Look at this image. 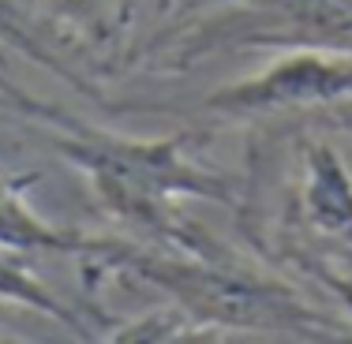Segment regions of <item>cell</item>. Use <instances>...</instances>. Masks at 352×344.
<instances>
[{"mask_svg":"<svg viewBox=\"0 0 352 344\" xmlns=\"http://www.w3.org/2000/svg\"><path fill=\"white\" fill-rule=\"evenodd\" d=\"M64 154L90 180L98 203L142 232L195 251V229L180 214L184 195L225 198L210 172L195 169L180 142H64Z\"/></svg>","mask_w":352,"mask_h":344,"instance_id":"cell-1","label":"cell"},{"mask_svg":"<svg viewBox=\"0 0 352 344\" xmlns=\"http://www.w3.org/2000/svg\"><path fill=\"white\" fill-rule=\"evenodd\" d=\"M142 281L162 288L176 310L217 330H266V333H315L318 318L296 292L270 277L217 270L203 258H142L128 255Z\"/></svg>","mask_w":352,"mask_h":344,"instance_id":"cell-2","label":"cell"},{"mask_svg":"<svg viewBox=\"0 0 352 344\" xmlns=\"http://www.w3.org/2000/svg\"><path fill=\"white\" fill-rule=\"evenodd\" d=\"M352 102V53L341 49H285L278 60L206 98L210 113L258 116Z\"/></svg>","mask_w":352,"mask_h":344,"instance_id":"cell-3","label":"cell"},{"mask_svg":"<svg viewBox=\"0 0 352 344\" xmlns=\"http://www.w3.org/2000/svg\"><path fill=\"white\" fill-rule=\"evenodd\" d=\"M248 41L352 53V0H255Z\"/></svg>","mask_w":352,"mask_h":344,"instance_id":"cell-4","label":"cell"},{"mask_svg":"<svg viewBox=\"0 0 352 344\" xmlns=\"http://www.w3.org/2000/svg\"><path fill=\"white\" fill-rule=\"evenodd\" d=\"M300 214L322 240L352 251V172L326 142H315L304 154Z\"/></svg>","mask_w":352,"mask_h":344,"instance_id":"cell-5","label":"cell"},{"mask_svg":"<svg viewBox=\"0 0 352 344\" xmlns=\"http://www.w3.org/2000/svg\"><path fill=\"white\" fill-rule=\"evenodd\" d=\"M0 247L15 251H94L98 240H82L49 225L34 206L23 198L19 183L0 176Z\"/></svg>","mask_w":352,"mask_h":344,"instance_id":"cell-6","label":"cell"},{"mask_svg":"<svg viewBox=\"0 0 352 344\" xmlns=\"http://www.w3.org/2000/svg\"><path fill=\"white\" fill-rule=\"evenodd\" d=\"M19 255L23 251H15V247H0V303H19L30 310H41V314L56 318V322L72 325V330H82V322L68 310V303Z\"/></svg>","mask_w":352,"mask_h":344,"instance_id":"cell-7","label":"cell"},{"mask_svg":"<svg viewBox=\"0 0 352 344\" xmlns=\"http://www.w3.org/2000/svg\"><path fill=\"white\" fill-rule=\"evenodd\" d=\"M322 281L330 284V292L338 296V303L352 314V273H326Z\"/></svg>","mask_w":352,"mask_h":344,"instance_id":"cell-8","label":"cell"},{"mask_svg":"<svg viewBox=\"0 0 352 344\" xmlns=\"http://www.w3.org/2000/svg\"><path fill=\"white\" fill-rule=\"evenodd\" d=\"M0 34L23 41V19H19V12H15L12 0H0Z\"/></svg>","mask_w":352,"mask_h":344,"instance_id":"cell-9","label":"cell"},{"mask_svg":"<svg viewBox=\"0 0 352 344\" xmlns=\"http://www.w3.org/2000/svg\"><path fill=\"white\" fill-rule=\"evenodd\" d=\"M349 120H352V108H349Z\"/></svg>","mask_w":352,"mask_h":344,"instance_id":"cell-10","label":"cell"}]
</instances>
